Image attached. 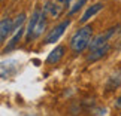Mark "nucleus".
Listing matches in <instances>:
<instances>
[{
	"mask_svg": "<svg viewBox=\"0 0 121 116\" xmlns=\"http://www.w3.org/2000/svg\"><path fill=\"white\" fill-rule=\"evenodd\" d=\"M91 36H93V27L91 25H84L78 31H75V34L70 37V49L75 54L82 52L84 49H87L91 43Z\"/></svg>",
	"mask_w": 121,
	"mask_h": 116,
	"instance_id": "f257e3e1",
	"label": "nucleus"
},
{
	"mask_svg": "<svg viewBox=\"0 0 121 116\" xmlns=\"http://www.w3.org/2000/svg\"><path fill=\"white\" fill-rule=\"evenodd\" d=\"M69 24H70V20H64V21H61L58 25H55L52 30L49 31V34L45 37V43L46 45H49V43H55L61 36L64 34V31H66V28L69 27Z\"/></svg>",
	"mask_w": 121,
	"mask_h": 116,
	"instance_id": "f03ea898",
	"label": "nucleus"
},
{
	"mask_svg": "<svg viewBox=\"0 0 121 116\" xmlns=\"http://www.w3.org/2000/svg\"><path fill=\"white\" fill-rule=\"evenodd\" d=\"M115 33V27H111V28H108L106 31H103V33H100V34H97L94 39L91 40V43H90V51H94V49H97V48H100V46H103V45H106L108 43V40H109V37L112 36Z\"/></svg>",
	"mask_w": 121,
	"mask_h": 116,
	"instance_id": "7ed1b4c3",
	"label": "nucleus"
},
{
	"mask_svg": "<svg viewBox=\"0 0 121 116\" xmlns=\"http://www.w3.org/2000/svg\"><path fill=\"white\" fill-rule=\"evenodd\" d=\"M109 51H111V45H109V43L100 46V48H97V49H94V51H90V54L87 55V61H88V63H96V61H99V60H102L106 54L109 52Z\"/></svg>",
	"mask_w": 121,
	"mask_h": 116,
	"instance_id": "20e7f679",
	"label": "nucleus"
},
{
	"mask_svg": "<svg viewBox=\"0 0 121 116\" xmlns=\"http://www.w3.org/2000/svg\"><path fill=\"white\" fill-rule=\"evenodd\" d=\"M42 16V11L38 8V9H35L33 13H31V18H30V21H29V25H27V30H26V37L27 39H30V37H33V34H35V28H36V24H38V21H39V18Z\"/></svg>",
	"mask_w": 121,
	"mask_h": 116,
	"instance_id": "39448f33",
	"label": "nucleus"
},
{
	"mask_svg": "<svg viewBox=\"0 0 121 116\" xmlns=\"http://www.w3.org/2000/svg\"><path fill=\"white\" fill-rule=\"evenodd\" d=\"M13 30H15V28H13L12 18H3L2 22H0V40L4 42V40H6V37L12 33Z\"/></svg>",
	"mask_w": 121,
	"mask_h": 116,
	"instance_id": "423d86ee",
	"label": "nucleus"
},
{
	"mask_svg": "<svg viewBox=\"0 0 121 116\" xmlns=\"http://www.w3.org/2000/svg\"><path fill=\"white\" fill-rule=\"evenodd\" d=\"M64 52H66V46H63V45L55 46V49H52V51H51V54L48 55L46 63H48V64H57L60 60L64 57Z\"/></svg>",
	"mask_w": 121,
	"mask_h": 116,
	"instance_id": "0eeeda50",
	"label": "nucleus"
},
{
	"mask_svg": "<svg viewBox=\"0 0 121 116\" xmlns=\"http://www.w3.org/2000/svg\"><path fill=\"white\" fill-rule=\"evenodd\" d=\"M103 6H105V4L102 3V2H97V3L93 4V6L87 8V11L84 12V15H82V18H81V22H82V24H84V22H87L91 16H94L97 12H100L102 9H103Z\"/></svg>",
	"mask_w": 121,
	"mask_h": 116,
	"instance_id": "6e6552de",
	"label": "nucleus"
},
{
	"mask_svg": "<svg viewBox=\"0 0 121 116\" xmlns=\"http://www.w3.org/2000/svg\"><path fill=\"white\" fill-rule=\"evenodd\" d=\"M45 27H46V13H43V11H42V16L39 18L38 24H36V28H35V34H33V37H39V36L43 33Z\"/></svg>",
	"mask_w": 121,
	"mask_h": 116,
	"instance_id": "1a4fd4ad",
	"label": "nucleus"
},
{
	"mask_svg": "<svg viewBox=\"0 0 121 116\" xmlns=\"http://www.w3.org/2000/svg\"><path fill=\"white\" fill-rule=\"evenodd\" d=\"M22 33H24V28H22V27H21L20 30H17V33H15V36H13V37L11 39V42H9V46H8V48H4V49H3V54H6L8 51H11L12 48H15V46H17V43H18V40L21 39V36H22Z\"/></svg>",
	"mask_w": 121,
	"mask_h": 116,
	"instance_id": "9d476101",
	"label": "nucleus"
},
{
	"mask_svg": "<svg viewBox=\"0 0 121 116\" xmlns=\"http://www.w3.org/2000/svg\"><path fill=\"white\" fill-rule=\"evenodd\" d=\"M85 2H87V0H76V3L73 4V8H70V11H69V16H70V15H73L75 12H78V11H79V9L84 6V4H85Z\"/></svg>",
	"mask_w": 121,
	"mask_h": 116,
	"instance_id": "9b49d317",
	"label": "nucleus"
},
{
	"mask_svg": "<svg viewBox=\"0 0 121 116\" xmlns=\"http://www.w3.org/2000/svg\"><path fill=\"white\" fill-rule=\"evenodd\" d=\"M24 21H26V13H20V15L17 16V20L13 21V28H15V30H20Z\"/></svg>",
	"mask_w": 121,
	"mask_h": 116,
	"instance_id": "f8f14e48",
	"label": "nucleus"
},
{
	"mask_svg": "<svg viewBox=\"0 0 121 116\" xmlns=\"http://www.w3.org/2000/svg\"><path fill=\"white\" fill-rule=\"evenodd\" d=\"M114 107L117 109V110H121V95H120L118 98L114 101Z\"/></svg>",
	"mask_w": 121,
	"mask_h": 116,
	"instance_id": "ddd939ff",
	"label": "nucleus"
},
{
	"mask_svg": "<svg viewBox=\"0 0 121 116\" xmlns=\"http://www.w3.org/2000/svg\"><path fill=\"white\" fill-rule=\"evenodd\" d=\"M69 3H70V0H64V4H66V6H69Z\"/></svg>",
	"mask_w": 121,
	"mask_h": 116,
	"instance_id": "4468645a",
	"label": "nucleus"
},
{
	"mask_svg": "<svg viewBox=\"0 0 121 116\" xmlns=\"http://www.w3.org/2000/svg\"><path fill=\"white\" fill-rule=\"evenodd\" d=\"M27 116H35V115H27Z\"/></svg>",
	"mask_w": 121,
	"mask_h": 116,
	"instance_id": "2eb2a0df",
	"label": "nucleus"
}]
</instances>
